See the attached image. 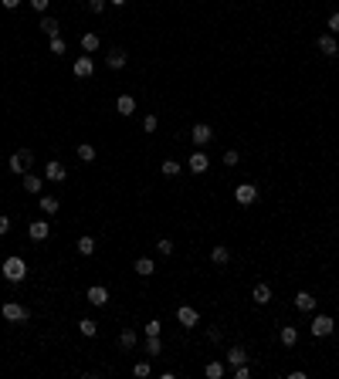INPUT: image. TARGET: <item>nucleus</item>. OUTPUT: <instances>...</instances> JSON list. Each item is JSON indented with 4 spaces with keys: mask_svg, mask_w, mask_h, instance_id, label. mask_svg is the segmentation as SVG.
<instances>
[{
    "mask_svg": "<svg viewBox=\"0 0 339 379\" xmlns=\"http://www.w3.org/2000/svg\"><path fill=\"white\" fill-rule=\"evenodd\" d=\"M224 166H237V149H227L224 153Z\"/></svg>",
    "mask_w": 339,
    "mask_h": 379,
    "instance_id": "obj_38",
    "label": "nucleus"
},
{
    "mask_svg": "<svg viewBox=\"0 0 339 379\" xmlns=\"http://www.w3.org/2000/svg\"><path fill=\"white\" fill-rule=\"evenodd\" d=\"M156 251H159V254H163V257H169V254H173V241H169V237H163V241H156Z\"/></svg>",
    "mask_w": 339,
    "mask_h": 379,
    "instance_id": "obj_33",
    "label": "nucleus"
},
{
    "mask_svg": "<svg viewBox=\"0 0 339 379\" xmlns=\"http://www.w3.org/2000/svg\"><path fill=\"white\" fill-rule=\"evenodd\" d=\"M89 301L95 305V308H102V305H109V291L102 288V285H92L89 288Z\"/></svg>",
    "mask_w": 339,
    "mask_h": 379,
    "instance_id": "obj_12",
    "label": "nucleus"
},
{
    "mask_svg": "<svg viewBox=\"0 0 339 379\" xmlns=\"http://www.w3.org/2000/svg\"><path fill=\"white\" fill-rule=\"evenodd\" d=\"M177 318H180V325H183V328H193V325L200 322V315H197V308H193V305H180Z\"/></svg>",
    "mask_w": 339,
    "mask_h": 379,
    "instance_id": "obj_6",
    "label": "nucleus"
},
{
    "mask_svg": "<svg viewBox=\"0 0 339 379\" xmlns=\"http://www.w3.org/2000/svg\"><path fill=\"white\" fill-rule=\"evenodd\" d=\"M0 315H4L7 322H27V318H31V312L24 308L21 301H7V305L0 308Z\"/></svg>",
    "mask_w": 339,
    "mask_h": 379,
    "instance_id": "obj_2",
    "label": "nucleus"
},
{
    "mask_svg": "<svg viewBox=\"0 0 339 379\" xmlns=\"http://www.w3.org/2000/svg\"><path fill=\"white\" fill-rule=\"evenodd\" d=\"M105 65L112 68V71H119V68H125V51H119V48H115L112 55L105 58Z\"/></svg>",
    "mask_w": 339,
    "mask_h": 379,
    "instance_id": "obj_21",
    "label": "nucleus"
},
{
    "mask_svg": "<svg viewBox=\"0 0 339 379\" xmlns=\"http://www.w3.org/2000/svg\"><path fill=\"white\" fill-rule=\"evenodd\" d=\"M109 4H115V7H122V4H125V0H109Z\"/></svg>",
    "mask_w": 339,
    "mask_h": 379,
    "instance_id": "obj_45",
    "label": "nucleus"
},
{
    "mask_svg": "<svg viewBox=\"0 0 339 379\" xmlns=\"http://www.w3.org/2000/svg\"><path fill=\"white\" fill-rule=\"evenodd\" d=\"M81 51L85 55H92V51H99V34H81Z\"/></svg>",
    "mask_w": 339,
    "mask_h": 379,
    "instance_id": "obj_20",
    "label": "nucleus"
},
{
    "mask_svg": "<svg viewBox=\"0 0 339 379\" xmlns=\"http://www.w3.org/2000/svg\"><path fill=\"white\" fill-rule=\"evenodd\" d=\"M251 298H255V305H268V301H271V288H268V285H255Z\"/></svg>",
    "mask_w": 339,
    "mask_h": 379,
    "instance_id": "obj_16",
    "label": "nucleus"
},
{
    "mask_svg": "<svg viewBox=\"0 0 339 379\" xmlns=\"http://www.w3.org/2000/svg\"><path fill=\"white\" fill-rule=\"evenodd\" d=\"M27 4H31V7H34V11H37V14H45L51 0H27Z\"/></svg>",
    "mask_w": 339,
    "mask_h": 379,
    "instance_id": "obj_40",
    "label": "nucleus"
},
{
    "mask_svg": "<svg viewBox=\"0 0 339 379\" xmlns=\"http://www.w3.org/2000/svg\"><path fill=\"white\" fill-rule=\"evenodd\" d=\"M27 234H31V241H45V237L51 234V227H48V220H34L31 227H27Z\"/></svg>",
    "mask_w": 339,
    "mask_h": 379,
    "instance_id": "obj_13",
    "label": "nucleus"
},
{
    "mask_svg": "<svg viewBox=\"0 0 339 379\" xmlns=\"http://www.w3.org/2000/svg\"><path fill=\"white\" fill-rule=\"evenodd\" d=\"M207 166H210V159H207V153H200V149H193V156L187 159V169L200 176V173H207Z\"/></svg>",
    "mask_w": 339,
    "mask_h": 379,
    "instance_id": "obj_5",
    "label": "nucleus"
},
{
    "mask_svg": "<svg viewBox=\"0 0 339 379\" xmlns=\"http://www.w3.org/2000/svg\"><path fill=\"white\" fill-rule=\"evenodd\" d=\"M159 169H163V176H177V173H180V163H177V159H166Z\"/></svg>",
    "mask_w": 339,
    "mask_h": 379,
    "instance_id": "obj_32",
    "label": "nucleus"
},
{
    "mask_svg": "<svg viewBox=\"0 0 339 379\" xmlns=\"http://www.w3.org/2000/svg\"><path fill=\"white\" fill-rule=\"evenodd\" d=\"M119 346H122V349H133L136 346V332H133V328H125V332L119 335Z\"/></svg>",
    "mask_w": 339,
    "mask_h": 379,
    "instance_id": "obj_31",
    "label": "nucleus"
},
{
    "mask_svg": "<svg viewBox=\"0 0 339 379\" xmlns=\"http://www.w3.org/2000/svg\"><path fill=\"white\" fill-rule=\"evenodd\" d=\"M0 4H4V7H7V11H14V7H21L24 0H0Z\"/></svg>",
    "mask_w": 339,
    "mask_h": 379,
    "instance_id": "obj_44",
    "label": "nucleus"
},
{
    "mask_svg": "<svg viewBox=\"0 0 339 379\" xmlns=\"http://www.w3.org/2000/svg\"><path fill=\"white\" fill-rule=\"evenodd\" d=\"M190 139H193V146H207L210 139H214V132H210V125L197 122V125H193V132H190Z\"/></svg>",
    "mask_w": 339,
    "mask_h": 379,
    "instance_id": "obj_10",
    "label": "nucleus"
},
{
    "mask_svg": "<svg viewBox=\"0 0 339 379\" xmlns=\"http://www.w3.org/2000/svg\"><path fill=\"white\" fill-rule=\"evenodd\" d=\"M133 271H136V274H143V278H149V274L156 271V264H153L149 257H139V261H136V264H133Z\"/></svg>",
    "mask_w": 339,
    "mask_h": 379,
    "instance_id": "obj_18",
    "label": "nucleus"
},
{
    "mask_svg": "<svg viewBox=\"0 0 339 379\" xmlns=\"http://www.w3.org/2000/svg\"><path fill=\"white\" fill-rule=\"evenodd\" d=\"M332 328H336V325H332L329 315H316V318H312V335H319V339H322V335H332Z\"/></svg>",
    "mask_w": 339,
    "mask_h": 379,
    "instance_id": "obj_7",
    "label": "nucleus"
},
{
    "mask_svg": "<svg viewBox=\"0 0 339 379\" xmlns=\"http://www.w3.org/2000/svg\"><path fill=\"white\" fill-rule=\"evenodd\" d=\"M156 115H146V119H143V129H146V132H156Z\"/></svg>",
    "mask_w": 339,
    "mask_h": 379,
    "instance_id": "obj_37",
    "label": "nucleus"
},
{
    "mask_svg": "<svg viewBox=\"0 0 339 379\" xmlns=\"http://www.w3.org/2000/svg\"><path fill=\"white\" fill-rule=\"evenodd\" d=\"M31 163H34V153H31V149H17V153L11 156V169H14V173H24Z\"/></svg>",
    "mask_w": 339,
    "mask_h": 379,
    "instance_id": "obj_4",
    "label": "nucleus"
},
{
    "mask_svg": "<svg viewBox=\"0 0 339 379\" xmlns=\"http://www.w3.org/2000/svg\"><path fill=\"white\" fill-rule=\"evenodd\" d=\"M78 159H81V163H92V159H95V146L81 143V146H78Z\"/></svg>",
    "mask_w": 339,
    "mask_h": 379,
    "instance_id": "obj_27",
    "label": "nucleus"
},
{
    "mask_svg": "<svg viewBox=\"0 0 339 379\" xmlns=\"http://www.w3.org/2000/svg\"><path fill=\"white\" fill-rule=\"evenodd\" d=\"M224 376V362H207V379H221Z\"/></svg>",
    "mask_w": 339,
    "mask_h": 379,
    "instance_id": "obj_30",
    "label": "nucleus"
},
{
    "mask_svg": "<svg viewBox=\"0 0 339 379\" xmlns=\"http://www.w3.org/2000/svg\"><path fill=\"white\" fill-rule=\"evenodd\" d=\"M159 328H163V322H159V318H153V322H146V328H143V332H146V335H159Z\"/></svg>",
    "mask_w": 339,
    "mask_h": 379,
    "instance_id": "obj_34",
    "label": "nucleus"
},
{
    "mask_svg": "<svg viewBox=\"0 0 339 379\" xmlns=\"http://www.w3.org/2000/svg\"><path fill=\"white\" fill-rule=\"evenodd\" d=\"M329 31L339 34V11H336V14H329Z\"/></svg>",
    "mask_w": 339,
    "mask_h": 379,
    "instance_id": "obj_42",
    "label": "nucleus"
},
{
    "mask_svg": "<svg viewBox=\"0 0 339 379\" xmlns=\"http://www.w3.org/2000/svg\"><path fill=\"white\" fill-rule=\"evenodd\" d=\"M234 200L241 203V207L255 203V200H258V186H255V183H241V186L234 190Z\"/></svg>",
    "mask_w": 339,
    "mask_h": 379,
    "instance_id": "obj_3",
    "label": "nucleus"
},
{
    "mask_svg": "<svg viewBox=\"0 0 339 379\" xmlns=\"http://www.w3.org/2000/svg\"><path fill=\"white\" fill-rule=\"evenodd\" d=\"M133 372H136L139 379H146V376H149V362H136V366H133Z\"/></svg>",
    "mask_w": 339,
    "mask_h": 379,
    "instance_id": "obj_35",
    "label": "nucleus"
},
{
    "mask_svg": "<svg viewBox=\"0 0 339 379\" xmlns=\"http://www.w3.org/2000/svg\"><path fill=\"white\" fill-rule=\"evenodd\" d=\"M146 352H149V356H159V352H163V342H159V335H146Z\"/></svg>",
    "mask_w": 339,
    "mask_h": 379,
    "instance_id": "obj_25",
    "label": "nucleus"
},
{
    "mask_svg": "<svg viewBox=\"0 0 339 379\" xmlns=\"http://www.w3.org/2000/svg\"><path fill=\"white\" fill-rule=\"evenodd\" d=\"M89 11L92 14H102V11H105V0H89Z\"/></svg>",
    "mask_w": 339,
    "mask_h": 379,
    "instance_id": "obj_41",
    "label": "nucleus"
},
{
    "mask_svg": "<svg viewBox=\"0 0 339 379\" xmlns=\"http://www.w3.org/2000/svg\"><path fill=\"white\" fill-rule=\"evenodd\" d=\"M51 55H65V41L61 37H51Z\"/></svg>",
    "mask_w": 339,
    "mask_h": 379,
    "instance_id": "obj_36",
    "label": "nucleus"
},
{
    "mask_svg": "<svg viewBox=\"0 0 339 379\" xmlns=\"http://www.w3.org/2000/svg\"><path fill=\"white\" fill-rule=\"evenodd\" d=\"M71 71H75L78 78H92V75H95V61H92L89 55H81L78 61H75V68H71Z\"/></svg>",
    "mask_w": 339,
    "mask_h": 379,
    "instance_id": "obj_9",
    "label": "nucleus"
},
{
    "mask_svg": "<svg viewBox=\"0 0 339 379\" xmlns=\"http://www.w3.org/2000/svg\"><path fill=\"white\" fill-rule=\"evenodd\" d=\"M41 31H45L48 37H58V31H61V24H58L55 17H45V21H41Z\"/></svg>",
    "mask_w": 339,
    "mask_h": 379,
    "instance_id": "obj_24",
    "label": "nucleus"
},
{
    "mask_svg": "<svg viewBox=\"0 0 339 379\" xmlns=\"http://www.w3.org/2000/svg\"><path fill=\"white\" fill-rule=\"evenodd\" d=\"M227 362H231V366H244V362H248V352H244L241 346L227 349Z\"/></svg>",
    "mask_w": 339,
    "mask_h": 379,
    "instance_id": "obj_17",
    "label": "nucleus"
},
{
    "mask_svg": "<svg viewBox=\"0 0 339 379\" xmlns=\"http://www.w3.org/2000/svg\"><path fill=\"white\" fill-rule=\"evenodd\" d=\"M78 332H81V335H85V339H92V335L99 332V325L92 322V318H81V322H78Z\"/></svg>",
    "mask_w": 339,
    "mask_h": 379,
    "instance_id": "obj_26",
    "label": "nucleus"
},
{
    "mask_svg": "<svg viewBox=\"0 0 339 379\" xmlns=\"http://www.w3.org/2000/svg\"><path fill=\"white\" fill-rule=\"evenodd\" d=\"M295 308H299V312H316V298H312L309 291H299V295H295Z\"/></svg>",
    "mask_w": 339,
    "mask_h": 379,
    "instance_id": "obj_14",
    "label": "nucleus"
},
{
    "mask_svg": "<svg viewBox=\"0 0 339 379\" xmlns=\"http://www.w3.org/2000/svg\"><path fill=\"white\" fill-rule=\"evenodd\" d=\"M7 230H11V217H0V237L7 234Z\"/></svg>",
    "mask_w": 339,
    "mask_h": 379,
    "instance_id": "obj_43",
    "label": "nucleus"
},
{
    "mask_svg": "<svg viewBox=\"0 0 339 379\" xmlns=\"http://www.w3.org/2000/svg\"><path fill=\"white\" fill-rule=\"evenodd\" d=\"M316 48L322 51V55H329V58H336L339 55V44H336V34H322L316 41Z\"/></svg>",
    "mask_w": 339,
    "mask_h": 379,
    "instance_id": "obj_8",
    "label": "nucleus"
},
{
    "mask_svg": "<svg viewBox=\"0 0 339 379\" xmlns=\"http://www.w3.org/2000/svg\"><path fill=\"white\" fill-rule=\"evenodd\" d=\"M58 207H61L58 197H41V210H45V213H58Z\"/></svg>",
    "mask_w": 339,
    "mask_h": 379,
    "instance_id": "obj_29",
    "label": "nucleus"
},
{
    "mask_svg": "<svg viewBox=\"0 0 339 379\" xmlns=\"http://www.w3.org/2000/svg\"><path fill=\"white\" fill-rule=\"evenodd\" d=\"M115 112H119V115H133L136 112V99L133 95H119V99H115Z\"/></svg>",
    "mask_w": 339,
    "mask_h": 379,
    "instance_id": "obj_15",
    "label": "nucleus"
},
{
    "mask_svg": "<svg viewBox=\"0 0 339 379\" xmlns=\"http://www.w3.org/2000/svg\"><path fill=\"white\" fill-rule=\"evenodd\" d=\"M234 376L237 379H248L251 376V366H248V362H244V366H234Z\"/></svg>",
    "mask_w": 339,
    "mask_h": 379,
    "instance_id": "obj_39",
    "label": "nucleus"
},
{
    "mask_svg": "<svg viewBox=\"0 0 339 379\" xmlns=\"http://www.w3.org/2000/svg\"><path fill=\"white\" fill-rule=\"evenodd\" d=\"M278 339H282V346H295V342H299V332H295L292 325H285L282 332H278Z\"/></svg>",
    "mask_w": 339,
    "mask_h": 379,
    "instance_id": "obj_23",
    "label": "nucleus"
},
{
    "mask_svg": "<svg viewBox=\"0 0 339 379\" xmlns=\"http://www.w3.org/2000/svg\"><path fill=\"white\" fill-rule=\"evenodd\" d=\"M41 186H45V179H41V176L24 173V190H27V193H41Z\"/></svg>",
    "mask_w": 339,
    "mask_h": 379,
    "instance_id": "obj_19",
    "label": "nucleus"
},
{
    "mask_svg": "<svg viewBox=\"0 0 339 379\" xmlns=\"http://www.w3.org/2000/svg\"><path fill=\"white\" fill-rule=\"evenodd\" d=\"M78 254H95V241H92V237H78Z\"/></svg>",
    "mask_w": 339,
    "mask_h": 379,
    "instance_id": "obj_28",
    "label": "nucleus"
},
{
    "mask_svg": "<svg viewBox=\"0 0 339 379\" xmlns=\"http://www.w3.org/2000/svg\"><path fill=\"white\" fill-rule=\"evenodd\" d=\"M65 176H68V169L61 166V163H45V179H51V183H61Z\"/></svg>",
    "mask_w": 339,
    "mask_h": 379,
    "instance_id": "obj_11",
    "label": "nucleus"
},
{
    "mask_svg": "<svg viewBox=\"0 0 339 379\" xmlns=\"http://www.w3.org/2000/svg\"><path fill=\"white\" fill-rule=\"evenodd\" d=\"M24 274H27V264H24L21 257H7V261H4V278L7 281L17 285V281H24Z\"/></svg>",
    "mask_w": 339,
    "mask_h": 379,
    "instance_id": "obj_1",
    "label": "nucleus"
},
{
    "mask_svg": "<svg viewBox=\"0 0 339 379\" xmlns=\"http://www.w3.org/2000/svg\"><path fill=\"white\" fill-rule=\"evenodd\" d=\"M210 261H214V264H227V261H231V251H227L224 244H217L214 251H210Z\"/></svg>",
    "mask_w": 339,
    "mask_h": 379,
    "instance_id": "obj_22",
    "label": "nucleus"
}]
</instances>
